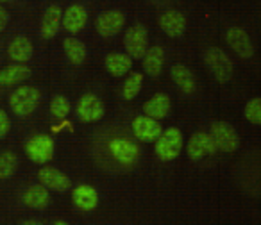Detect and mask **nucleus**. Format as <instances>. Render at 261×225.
<instances>
[{
	"mask_svg": "<svg viewBox=\"0 0 261 225\" xmlns=\"http://www.w3.org/2000/svg\"><path fill=\"white\" fill-rule=\"evenodd\" d=\"M204 63L210 68V72L213 73L215 80L220 84H225L232 79L234 73V66L232 61L229 59V55L222 50L220 47H210L204 54Z\"/></svg>",
	"mask_w": 261,
	"mask_h": 225,
	"instance_id": "f257e3e1",
	"label": "nucleus"
},
{
	"mask_svg": "<svg viewBox=\"0 0 261 225\" xmlns=\"http://www.w3.org/2000/svg\"><path fill=\"white\" fill-rule=\"evenodd\" d=\"M41 100V91L34 86H22L16 88L9 97V105L16 117H29L31 112L36 111L38 104Z\"/></svg>",
	"mask_w": 261,
	"mask_h": 225,
	"instance_id": "f03ea898",
	"label": "nucleus"
},
{
	"mask_svg": "<svg viewBox=\"0 0 261 225\" xmlns=\"http://www.w3.org/2000/svg\"><path fill=\"white\" fill-rule=\"evenodd\" d=\"M182 132L177 127H168L167 131L161 132V136L156 139V156L161 161H174L179 157V154L182 152Z\"/></svg>",
	"mask_w": 261,
	"mask_h": 225,
	"instance_id": "7ed1b4c3",
	"label": "nucleus"
},
{
	"mask_svg": "<svg viewBox=\"0 0 261 225\" xmlns=\"http://www.w3.org/2000/svg\"><path fill=\"white\" fill-rule=\"evenodd\" d=\"M210 134L213 136L217 149L222 150V152L231 154L240 149L238 132H236V129L232 127L231 124H227V122H222V120L213 122L210 129Z\"/></svg>",
	"mask_w": 261,
	"mask_h": 225,
	"instance_id": "20e7f679",
	"label": "nucleus"
},
{
	"mask_svg": "<svg viewBox=\"0 0 261 225\" xmlns=\"http://www.w3.org/2000/svg\"><path fill=\"white\" fill-rule=\"evenodd\" d=\"M123 47L125 52L133 59H143L147 48H149V33H147V27L142 23H135L125 31V36H123Z\"/></svg>",
	"mask_w": 261,
	"mask_h": 225,
	"instance_id": "39448f33",
	"label": "nucleus"
},
{
	"mask_svg": "<svg viewBox=\"0 0 261 225\" xmlns=\"http://www.w3.org/2000/svg\"><path fill=\"white\" fill-rule=\"evenodd\" d=\"M54 139L48 134H36L25 143V154L33 163L47 164L54 157Z\"/></svg>",
	"mask_w": 261,
	"mask_h": 225,
	"instance_id": "423d86ee",
	"label": "nucleus"
},
{
	"mask_svg": "<svg viewBox=\"0 0 261 225\" xmlns=\"http://www.w3.org/2000/svg\"><path fill=\"white\" fill-rule=\"evenodd\" d=\"M77 117L83 124H95L104 118V104L95 93H84L77 102Z\"/></svg>",
	"mask_w": 261,
	"mask_h": 225,
	"instance_id": "0eeeda50",
	"label": "nucleus"
},
{
	"mask_svg": "<svg viewBox=\"0 0 261 225\" xmlns=\"http://www.w3.org/2000/svg\"><path fill=\"white\" fill-rule=\"evenodd\" d=\"M217 150L215 139L210 132H195L186 143V154L192 161H200L202 157L213 156Z\"/></svg>",
	"mask_w": 261,
	"mask_h": 225,
	"instance_id": "6e6552de",
	"label": "nucleus"
},
{
	"mask_svg": "<svg viewBox=\"0 0 261 225\" xmlns=\"http://www.w3.org/2000/svg\"><path fill=\"white\" fill-rule=\"evenodd\" d=\"M125 25V16L118 9L102 11L95 20V29L102 38H113L120 33Z\"/></svg>",
	"mask_w": 261,
	"mask_h": 225,
	"instance_id": "1a4fd4ad",
	"label": "nucleus"
},
{
	"mask_svg": "<svg viewBox=\"0 0 261 225\" xmlns=\"http://www.w3.org/2000/svg\"><path fill=\"white\" fill-rule=\"evenodd\" d=\"M130 131L135 134L136 139L143 143H156V139L161 136L163 127H161L160 120L150 117H136L130 124Z\"/></svg>",
	"mask_w": 261,
	"mask_h": 225,
	"instance_id": "9d476101",
	"label": "nucleus"
},
{
	"mask_svg": "<svg viewBox=\"0 0 261 225\" xmlns=\"http://www.w3.org/2000/svg\"><path fill=\"white\" fill-rule=\"evenodd\" d=\"M109 152L123 166H133L140 157V147L127 138H113L109 142Z\"/></svg>",
	"mask_w": 261,
	"mask_h": 225,
	"instance_id": "9b49d317",
	"label": "nucleus"
},
{
	"mask_svg": "<svg viewBox=\"0 0 261 225\" xmlns=\"http://www.w3.org/2000/svg\"><path fill=\"white\" fill-rule=\"evenodd\" d=\"M225 41L238 58L250 59L254 55V45L242 27H229L225 33Z\"/></svg>",
	"mask_w": 261,
	"mask_h": 225,
	"instance_id": "f8f14e48",
	"label": "nucleus"
},
{
	"mask_svg": "<svg viewBox=\"0 0 261 225\" xmlns=\"http://www.w3.org/2000/svg\"><path fill=\"white\" fill-rule=\"evenodd\" d=\"M38 179L43 186H47L48 189H54V191L65 193L72 188V181L66 174H63L61 170L54 166H43L38 172Z\"/></svg>",
	"mask_w": 261,
	"mask_h": 225,
	"instance_id": "ddd939ff",
	"label": "nucleus"
},
{
	"mask_svg": "<svg viewBox=\"0 0 261 225\" xmlns=\"http://www.w3.org/2000/svg\"><path fill=\"white\" fill-rule=\"evenodd\" d=\"M160 27L163 29V33L170 38H181L186 31V18L181 11L177 9H170L165 11L160 16Z\"/></svg>",
	"mask_w": 261,
	"mask_h": 225,
	"instance_id": "4468645a",
	"label": "nucleus"
},
{
	"mask_svg": "<svg viewBox=\"0 0 261 225\" xmlns=\"http://www.w3.org/2000/svg\"><path fill=\"white\" fill-rule=\"evenodd\" d=\"M63 22V9L59 6L52 4L45 9L43 18H41V38L43 40H52L59 33V25Z\"/></svg>",
	"mask_w": 261,
	"mask_h": 225,
	"instance_id": "2eb2a0df",
	"label": "nucleus"
},
{
	"mask_svg": "<svg viewBox=\"0 0 261 225\" xmlns=\"http://www.w3.org/2000/svg\"><path fill=\"white\" fill-rule=\"evenodd\" d=\"M72 202L81 211H93L98 206V191L90 184H79L72 189Z\"/></svg>",
	"mask_w": 261,
	"mask_h": 225,
	"instance_id": "dca6fc26",
	"label": "nucleus"
},
{
	"mask_svg": "<svg viewBox=\"0 0 261 225\" xmlns=\"http://www.w3.org/2000/svg\"><path fill=\"white\" fill-rule=\"evenodd\" d=\"M88 22V13L83 6L73 4L63 13V22L61 25L65 27V31H68L70 34H77L84 29Z\"/></svg>",
	"mask_w": 261,
	"mask_h": 225,
	"instance_id": "f3484780",
	"label": "nucleus"
},
{
	"mask_svg": "<svg viewBox=\"0 0 261 225\" xmlns=\"http://www.w3.org/2000/svg\"><path fill=\"white\" fill-rule=\"evenodd\" d=\"M104 66L113 77H123L133 68V58L129 54H123V52H111L106 55Z\"/></svg>",
	"mask_w": 261,
	"mask_h": 225,
	"instance_id": "a211bd4d",
	"label": "nucleus"
},
{
	"mask_svg": "<svg viewBox=\"0 0 261 225\" xmlns=\"http://www.w3.org/2000/svg\"><path fill=\"white\" fill-rule=\"evenodd\" d=\"M143 112L147 117L156 118V120L167 118L170 112V97L167 93H156L143 104Z\"/></svg>",
	"mask_w": 261,
	"mask_h": 225,
	"instance_id": "6ab92c4d",
	"label": "nucleus"
},
{
	"mask_svg": "<svg viewBox=\"0 0 261 225\" xmlns=\"http://www.w3.org/2000/svg\"><path fill=\"white\" fill-rule=\"evenodd\" d=\"M143 72L150 77H158L163 72V65H165V50L160 45H154L149 47L143 55Z\"/></svg>",
	"mask_w": 261,
	"mask_h": 225,
	"instance_id": "aec40b11",
	"label": "nucleus"
},
{
	"mask_svg": "<svg viewBox=\"0 0 261 225\" xmlns=\"http://www.w3.org/2000/svg\"><path fill=\"white\" fill-rule=\"evenodd\" d=\"M31 73H33L31 68L23 65V63L9 65L0 70V86H13V84L23 82V80L29 79Z\"/></svg>",
	"mask_w": 261,
	"mask_h": 225,
	"instance_id": "412c9836",
	"label": "nucleus"
},
{
	"mask_svg": "<svg viewBox=\"0 0 261 225\" xmlns=\"http://www.w3.org/2000/svg\"><path fill=\"white\" fill-rule=\"evenodd\" d=\"M50 202V193H48L47 186L43 184H34L23 193V204L31 209H45Z\"/></svg>",
	"mask_w": 261,
	"mask_h": 225,
	"instance_id": "4be33fe9",
	"label": "nucleus"
},
{
	"mask_svg": "<svg viewBox=\"0 0 261 225\" xmlns=\"http://www.w3.org/2000/svg\"><path fill=\"white\" fill-rule=\"evenodd\" d=\"M33 52H34L33 43H31V40L25 36H16L8 47L9 58L15 63H27L33 58Z\"/></svg>",
	"mask_w": 261,
	"mask_h": 225,
	"instance_id": "5701e85b",
	"label": "nucleus"
},
{
	"mask_svg": "<svg viewBox=\"0 0 261 225\" xmlns=\"http://www.w3.org/2000/svg\"><path fill=\"white\" fill-rule=\"evenodd\" d=\"M170 75H172V80L181 88V91H185V93H188V95L195 91V88H197L195 75H193V72L188 66L181 65V63L174 65L170 68Z\"/></svg>",
	"mask_w": 261,
	"mask_h": 225,
	"instance_id": "b1692460",
	"label": "nucleus"
},
{
	"mask_svg": "<svg viewBox=\"0 0 261 225\" xmlns=\"http://www.w3.org/2000/svg\"><path fill=\"white\" fill-rule=\"evenodd\" d=\"M63 50H65L66 58L72 65H83L86 59V45L77 38H65L63 41Z\"/></svg>",
	"mask_w": 261,
	"mask_h": 225,
	"instance_id": "393cba45",
	"label": "nucleus"
},
{
	"mask_svg": "<svg viewBox=\"0 0 261 225\" xmlns=\"http://www.w3.org/2000/svg\"><path fill=\"white\" fill-rule=\"evenodd\" d=\"M142 84H143V73L142 72H135L129 73L123 82V90H122V97L125 100H135L138 97V93L142 91Z\"/></svg>",
	"mask_w": 261,
	"mask_h": 225,
	"instance_id": "a878e982",
	"label": "nucleus"
},
{
	"mask_svg": "<svg viewBox=\"0 0 261 225\" xmlns=\"http://www.w3.org/2000/svg\"><path fill=\"white\" fill-rule=\"evenodd\" d=\"M18 166V157L13 152H2L0 154V179H9L16 172Z\"/></svg>",
	"mask_w": 261,
	"mask_h": 225,
	"instance_id": "bb28decb",
	"label": "nucleus"
},
{
	"mask_svg": "<svg viewBox=\"0 0 261 225\" xmlns=\"http://www.w3.org/2000/svg\"><path fill=\"white\" fill-rule=\"evenodd\" d=\"M70 112V102L65 95H56L50 100V115L56 120H65Z\"/></svg>",
	"mask_w": 261,
	"mask_h": 225,
	"instance_id": "cd10ccee",
	"label": "nucleus"
},
{
	"mask_svg": "<svg viewBox=\"0 0 261 225\" xmlns=\"http://www.w3.org/2000/svg\"><path fill=\"white\" fill-rule=\"evenodd\" d=\"M243 117L252 125H261V97L250 98L243 109Z\"/></svg>",
	"mask_w": 261,
	"mask_h": 225,
	"instance_id": "c85d7f7f",
	"label": "nucleus"
},
{
	"mask_svg": "<svg viewBox=\"0 0 261 225\" xmlns=\"http://www.w3.org/2000/svg\"><path fill=\"white\" fill-rule=\"evenodd\" d=\"M9 129H11V120H9L8 112L0 107V139L6 138V134L9 132Z\"/></svg>",
	"mask_w": 261,
	"mask_h": 225,
	"instance_id": "c756f323",
	"label": "nucleus"
},
{
	"mask_svg": "<svg viewBox=\"0 0 261 225\" xmlns=\"http://www.w3.org/2000/svg\"><path fill=\"white\" fill-rule=\"evenodd\" d=\"M8 23H9V13L0 6V33L8 27Z\"/></svg>",
	"mask_w": 261,
	"mask_h": 225,
	"instance_id": "7c9ffc66",
	"label": "nucleus"
},
{
	"mask_svg": "<svg viewBox=\"0 0 261 225\" xmlns=\"http://www.w3.org/2000/svg\"><path fill=\"white\" fill-rule=\"evenodd\" d=\"M0 2H11V0H0Z\"/></svg>",
	"mask_w": 261,
	"mask_h": 225,
	"instance_id": "2f4dec72",
	"label": "nucleus"
}]
</instances>
